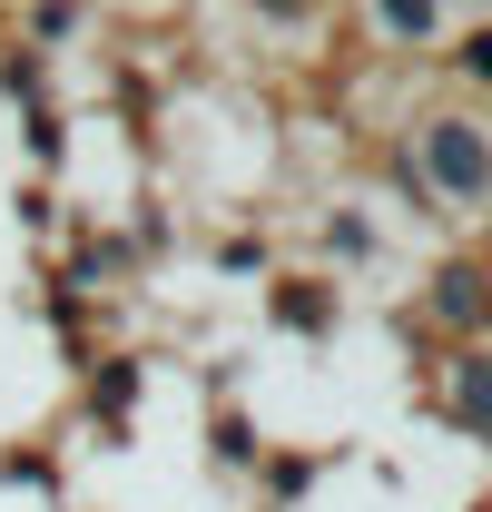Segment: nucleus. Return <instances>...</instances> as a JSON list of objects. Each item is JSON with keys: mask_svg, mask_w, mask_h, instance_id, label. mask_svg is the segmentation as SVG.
Instances as JSON below:
<instances>
[{"mask_svg": "<svg viewBox=\"0 0 492 512\" xmlns=\"http://www.w3.org/2000/svg\"><path fill=\"white\" fill-rule=\"evenodd\" d=\"M424 178L443 197H463V207L492 197V138L473 119H424Z\"/></svg>", "mask_w": 492, "mask_h": 512, "instance_id": "1", "label": "nucleus"}, {"mask_svg": "<svg viewBox=\"0 0 492 512\" xmlns=\"http://www.w3.org/2000/svg\"><path fill=\"white\" fill-rule=\"evenodd\" d=\"M453 424L492 434V355H453Z\"/></svg>", "mask_w": 492, "mask_h": 512, "instance_id": "2", "label": "nucleus"}, {"mask_svg": "<svg viewBox=\"0 0 492 512\" xmlns=\"http://www.w3.org/2000/svg\"><path fill=\"white\" fill-rule=\"evenodd\" d=\"M276 325L325 335V325H335V296H325V286H306V276H286V286H276Z\"/></svg>", "mask_w": 492, "mask_h": 512, "instance_id": "3", "label": "nucleus"}, {"mask_svg": "<svg viewBox=\"0 0 492 512\" xmlns=\"http://www.w3.org/2000/svg\"><path fill=\"white\" fill-rule=\"evenodd\" d=\"M433 316L473 325V316H483V276H473V266H443V276H433Z\"/></svg>", "mask_w": 492, "mask_h": 512, "instance_id": "4", "label": "nucleus"}, {"mask_svg": "<svg viewBox=\"0 0 492 512\" xmlns=\"http://www.w3.org/2000/svg\"><path fill=\"white\" fill-rule=\"evenodd\" d=\"M128 404H138V365L109 355V375H99V414H128Z\"/></svg>", "mask_w": 492, "mask_h": 512, "instance_id": "5", "label": "nucleus"}, {"mask_svg": "<svg viewBox=\"0 0 492 512\" xmlns=\"http://www.w3.org/2000/svg\"><path fill=\"white\" fill-rule=\"evenodd\" d=\"M306 483H315V453H286V463L266 473V493H276V503H286V493H306Z\"/></svg>", "mask_w": 492, "mask_h": 512, "instance_id": "6", "label": "nucleus"}, {"mask_svg": "<svg viewBox=\"0 0 492 512\" xmlns=\"http://www.w3.org/2000/svg\"><path fill=\"white\" fill-rule=\"evenodd\" d=\"M325 247H335V256H374V227H365V217H335Z\"/></svg>", "mask_w": 492, "mask_h": 512, "instance_id": "7", "label": "nucleus"}, {"mask_svg": "<svg viewBox=\"0 0 492 512\" xmlns=\"http://www.w3.org/2000/svg\"><path fill=\"white\" fill-rule=\"evenodd\" d=\"M384 30H394V40H424L433 10H424V0H394V10H384Z\"/></svg>", "mask_w": 492, "mask_h": 512, "instance_id": "8", "label": "nucleus"}, {"mask_svg": "<svg viewBox=\"0 0 492 512\" xmlns=\"http://www.w3.org/2000/svg\"><path fill=\"white\" fill-rule=\"evenodd\" d=\"M217 453H227V463H256V434H246L237 414H217Z\"/></svg>", "mask_w": 492, "mask_h": 512, "instance_id": "9", "label": "nucleus"}, {"mask_svg": "<svg viewBox=\"0 0 492 512\" xmlns=\"http://www.w3.org/2000/svg\"><path fill=\"white\" fill-rule=\"evenodd\" d=\"M453 60H463V79H492V30H473V40H463Z\"/></svg>", "mask_w": 492, "mask_h": 512, "instance_id": "10", "label": "nucleus"}]
</instances>
